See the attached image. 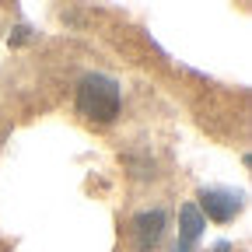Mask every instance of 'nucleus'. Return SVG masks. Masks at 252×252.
<instances>
[{"label":"nucleus","mask_w":252,"mask_h":252,"mask_svg":"<svg viewBox=\"0 0 252 252\" xmlns=\"http://www.w3.org/2000/svg\"><path fill=\"white\" fill-rule=\"evenodd\" d=\"M175 252H193V245H186V242H179V245H175Z\"/></svg>","instance_id":"39448f33"},{"label":"nucleus","mask_w":252,"mask_h":252,"mask_svg":"<svg viewBox=\"0 0 252 252\" xmlns=\"http://www.w3.org/2000/svg\"><path fill=\"white\" fill-rule=\"evenodd\" d=\"M196 207H200L203 220L210 217V220H217V224H228V220H235L242 214L245 200H242V193H231V189H203Z\"/></svg>","instance_id":"f03ea898"},{"label":"nucleus","mask_w":252,"mask_h":252,"mask_svg":"<svg viewBox=\"0 0 252 252\" xmlns=\"http://www.w3.org/2000/svg\"><path fill=\"white\" fill-rule=\"evenodd\" d=\"M165 235V210H144L130 220V238H133V249L137 252H154L158 242Z\"/></svg>","instance_id":"7ed1b4c3"},{"label":"nucleus","mask_w":252,"mask_h":252,"mask_svg":"<svg viewBox=\"0 0 252 252\" xmlns=\"http://www.w3.org/2000/svg\"><path fill=\"white\" fill-rule=\"evenodd\" d=\"M119 105H123V88H119L116 77H109V74L81 77V84H77V116H84L88 123L109 126V123H116Z\"/></svg>","instance_id":"f257e3e1"},{"label":"nucleus","mask_w":252,"mask_h":252,"mask_svg":"<svg viewBox=\"0 0 252 252\" xmlns=\"http://www.w3.org/2000/svg\"><path fill=\"white\" fill-rule=\"evenodd\" d=\"M203 228H207V220H203V214H200V207L196 203H182L179 207V242H186V245H196L200 242V235H203Z\"/></svg>","instance_id":"20e7f679"}]
</instances>
